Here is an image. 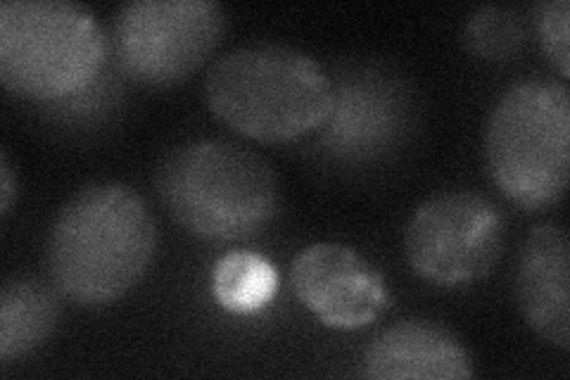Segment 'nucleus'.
I'll return each mask as SVG.
<instances>
[{
    "label": "nucleus",
    "instance_id": "obj_7",
    "mask_svg": "<svg viewBox=\"0 0 570 380\" xmlns=\"http://www.w3.org/2000/svg\"><path fill=\"white\" fill-rule=\"evenodd\" d=\"M507 220L488 197L471 191L433 195L409 216L406 262L414 274L440 288L485 279L504 252Z\"/></svg>",
    "mask_w": 570,
    "mask_h": 380
},
{
    "label": "nucleus",
    "instance_id": "obj_4",
    "mask_svg": "<svg viewBox=\"0 0 570 380\" xmlns=\"http://www.w3.org/2000/svg\"><path fill=\"white\" fill-rule=\"evenodd\" d=\"M492 184L525 212L557 205L568 188L570 94L566 84L532 77L509 86L485 126Z\"/></svg>",
    "mask_w": 570,
    "mask_h": 380
},
{
    "label": "nucleus",
    "instance_id": "obj_1",
    "mask_svg": "<svg viewBox=\"0 0 570 380\" xmlns=\"http://www.w3.org/2000/svg\"><path fill=\"white\" fill-rule=\"evenodd\" d=\"M157 226L140 193L117 181L77 191L48 233V274L83 310L110 306L148 274Z\"/></svg>",
    "mask_w": 570,
    "mask_h": 380
},
{
    "label": "nucleus",
    "instance_id": "obj_12",
    "mask_svg": "<svg viewBox=\"0 0 570 380\" xmlns=\"http://www.w3.org/2000/svg\"><path fill=\"white\" fill-rule=\"evenodd\" d=\"M212 291L230 314L259 312L278 291L276 266L257 252L234 250L214 266Z\"/></svg>",
    "mask_w": 570,
    "mask_h": 380
},
{
    "label": "nucleus",
    "instance_id": "obj_14",
    "mask_svg": "<svg viewBox=\"0 0 570 380\" xmlns=\"http://www.w3.org/2000/svg\"><path fill=\"white\" fill-rule=\"evenodd\" d=\"M568 22L570 3L568 0H547L534 12V27H538L540 46L547 60L554 65L561 79L570 77V48H568Z\"/></svg>",
    "mask_w": 570,
    "mask_h": 380
},
{
    "label": "nucleus",
    "instance_id": "obj_2",
    "mask_svg": "<svg viewBox=\"0 0 570 380\" xmlns=\"http://www.w3.org/2000/svg\"><path fill=\"white\" fill-rule=\"evenodd\" d=\"M155 191L171 220L212 243L253 238L278 212L269 162L234 140H193L165 155Z\"/></svg>",
    "mask_w": 570,
    "mask_h": 380
},
{
    "label": "nucleus",
    "instance_id": "obj_9",
    "mask_svg": "<svg viewBox=\"0 0 570 380\" xmlns=\"http://www.w3.org/2000/svg\"><path fill=\"white\" fill-rule=\"evenodd\" d=\"M515 300L534 333L570 350V241L561 224L528 231L515 266Z\"/></svg>",
    "mask_w": 570,
    "mask_h": 380
},
{
    "label": "nucleus",
    "instance_id": "obj_5",
    "mask_svg": "<svg viewBox=\"0 0 570 380\" xmlns=\"http://www.w3.org/2000/svg\"><path fill=\"white\" fill-rule=\"evenodd\" d=\"M98 17L69 0H8L0 6V79L39 103L77 96L107 62Z\"/></svg>",
    "mask_w": 570,
    "mask_h": 380
},
{
    "label": "nucleus",
    "instance_id": "obj_13",
    "mask_svg": "<svg viewBox=\"0 0 570 380\" xmlns=\"http://www.w3.org/2000/svg\"><path fill=\"white\" fill-rule=\"evenodd\" d=\"M528 41V27L519 10L485 6L475 10L463 27V43L480 60L502 62L519 56Z\"/></svg>",
    "mask_w": 570,
    "mask_h": 380
},
{
    "label": "nucleus",
    "instance_id": "obj_8",
    "mask_svg": "<svg viewBox=\"0 0 570 380\" xmlns=\"http://www.w3.org/2000/svg\"><path fill=\"white\" fill-rule=\"evenodd\" d=\"M295 298L335 331H360L390 306L381 271L343 243H314L291 264Z\"/></svg>",
    "mask_w": 570,
    "mask_h": 380
},
{
    "label": "nucleus",
    "instance_id": "obj_3",
    "mask_svg": "<svg viewBox=\"0 0 570 380\" xmlns=\"http://www.w3.org/2000/svg\"><path fill=\"white\" fill-rule=\"evenodd\" d=\"M209 113L257 143H291L316 131L335 107L326 69L288 46L236 48L205 77Z\"/></svg>",
    "mask_w": 570,
    "mask_h": 380
},
{
    "label": "nucleus",
    "instance_id": "obj_11",
    "mask_svg": "<svg viewBox=\"0 0 570 380\" xmlns=\"http://www.w3.org/2000/svg\"><path fill=\"white\" fill-rule=\"evenodd\" d=\"M60 321L58 288L36 276L8 279L0 293V359L10 364L46 345Z\"/></svg>",
    "mask_w": 570,
    "mask_h": 380
},
{
    "label": "nucleus",
    "instance_id": "obj_15",
    "mask_svg": "<svg viewBox=\"0 0 570 380\" xmlns=\"http://www.w3.org/2000/svg\"><path fill=\"white\" fill-rule=\"evenodd\" d=\"M0 195H3V203H0V210H3V216H8L10 210H12L14 197H17V184H14L12 162H10V155L6 150L0 153Z\"/></svg>",
    "mask_w": 570,
    "mask_h": 380
},
{
    "label": "nucleus",
    "instance_id": "obj_6",
    "mask_svg": "<svg viewBox=\"0 0 570 380\" xmlns=\"http://www.w3.org/2000/svg\"><path fill=\"white\" fill-rule=\"evenodd\" d=\"M226 31L217 0H131L112 20V46L124 75L169 88L195 75Z\"/></svg>",
    "mask_w": 570,
    "mask_h": 380
},
{
    "label": "nucleus",
    "instance_id": "obj_10",
    "mask_svg": "<svg viewBox=\"0 0 570 380\" xmlns=\"http://www.w3.org/2000/svg\"><path fill=\"white\" fill-rule=\"evenodd\" d=\"M373 380H469L471 357L463 342L438 321L402 319L373 338L364 354Z\"/></svg>",
    "mask_w": 570,
    "mask_h": 380
}]
</instances>
